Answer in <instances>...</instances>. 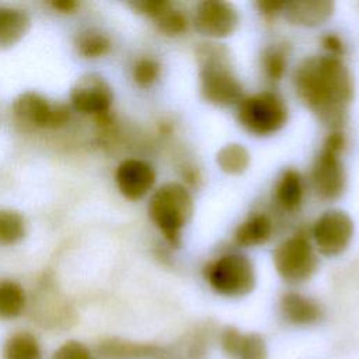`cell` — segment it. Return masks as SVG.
Instances as JSON below:
<instances>
[{
  "mask_svg": "<svg viewBox=\"0 0 359 359\" xmlns=\"http://www.w3.org/2000/svg\"><path fill=\"white\" fill-rule=\"evenodd\" d=\"M293 87L299 100L324 126L341 130L353 98V80L339 57H306L293 72Z\"/></svg>",
  "mask_w": 359,
  "mask_h": 359,
  "instance_id": "obj_1",
  "label": "cell"
},
{
  "mask_svg": "<svg viewBox=\"0 0 359 359\" xmlns=\"http://www.w3.org/2000/svg\"><path fill=\"white\" fill-rule=\"evenodd\" d=\"M196 57L203 100L217 107L238 104L243 98V86L233 70L229 49L213 42L201 43L196 49Z\"/></svg>",
  "mask_w": 359,
  "mask_h": 359,
  "instance_id": "obj_2",
  "label": "cell"
},
{
  "mask_svg": "<svg viewBox=\"0 0 359 359\" xmlns=\"http://www.w3.org/2000/svg\"><path fill=\"white\" fill-rule=\"evenodd\" d=\"M194 212V199L185 185L167 182L151 195L149 215L171 247L181 243L182 229Z\"/></svg>",
  "mask_w": 359,
  "mask_h": 359,
  "instance_id": "obj_3",
  "label": "cell"
},
{
  "mask_svg": "<svg viewBox=\"0 0 359 359\" xmlns=\"http://www.w3.org/2000/svg\"><path fill=\"white\" fill-rule=\"evenodd\" d=\"M287 116L285 100L271 90L243 97L237 104L238 123L254 136H271L279 132L286 125Z\"/></svg>",
  "mask_w": 359,
  "mask_h": 359,
  "instance_id": "obj_4",
  "label": "cell"
},
{
  "mask_svg": "<svg viewBox=\"0 0 359 359\" xmlns=\"http://www.w3.org/2000/svg\"><path fill=\"white\" fill-rule=\"evenodd\" d=\"M345 144V135L341 130H332L313 163L311 185L317 196L324 201H334L345 191L346 174L339 157Z\"/></svg>",
  "mask_w": 359,
  "mask_h": 359,
  "instance_id": "obj_5",
  "label": "cell"
},
{
  "mask_svg": "<svg viewBox=\"0 0 359 359\" xmlns=\"http://www.w3.org/2000/svg\"><path fill=\"white\" fill-rule=\"evenodd\" d=\"M203 275L209 286L226 297H241L255 287V268L251 259L240 252H227L210 261Z\"/></svg>",
  "mask_w": 359,
  "mask_h": 359,
  "instance_id": "obj_6",
  "label": "cell"
},
{
  "mask_svg": "<svg viewBox=\"0 0 359 359\" xmlns=\"http://www.w3.org/2000/svg\"><path fill=\"white\" fill-rule=\"evenodd\" d=\"M273 266L279 276L292 285L309 280L318 266L317 254L303 233L293 234L280 241L273 252Z\"/></svg>",
  "mask_w": 359,
  "mask_h": 359,
  "instance_id": "obj_7",
  "label": "cell"
},
{
  "mask_svg": "<svg viewBox=\"0 0 359 359\" xmlns=\"http://www.w3.org/2000/svg\"><path fill=\"white\" fill-rule=\"evenodd\" d=\"M14 118L31 128H60L70 116L66 104H52L46 97L36 91L20 94L11 107Z\"/></svg>",
  "mask_w": 359,
  "mask_h": 359,
  "instance_id": "obj_8",
  "label": "cell"
},
{
  "mask_svg": "<svg viewBox=\"0 0 359 359\" xmlns=\"http://www.w3.org/2000/svg\"><path fill=\"white\" fill-rule=\"evenodd\" d=\"M311 236L317 250L327 257L339 255L349 245L353 236V222L341 209H330L317 217Z\"/></svg>",
  "mask_w": 359,
  "mask_h": 359,
  "instance_id": "obj_9",
  "label": "cell"
},
{
  "mask_svg": "<svg viewBox=\"0 0 359 359\" xmlns=\"http://www.w3.org/2000/svg\"><path fill=\"white\" fill-rule=\"evenodd\" d=\"M192 22L201 35L210 39H220L236 31L238 13L229 1L205 0L195 7Z\"/></svg>",
  "mask_w": 359,
  "mask_h": 359,
  "instance_id": "obj_10",
  "label": "cell"
},
{
  "mask_svg": "<svg viewBox=\"0 0 359 359\" xmlns=\"http://www.w3.org/2000/svg\"><path fill=\"white\" fill-rule=\"evenodd\" d=\"M72 105L81 114L104 115L109 111L114 93L108 81L97 73H86L80 76L70 93Z\"/></svg>",
  "mask_w": 359,
  "mask_h": 359,
  "instance_id": "obj_11",
  "label": "cell"
},
{
  "mask_svg": "<svg viewBox=\"0 0 359 359\" xmlns=\"http://www.w3.org/2000/svg\"><path fill=\"white\" fill-rule=\"evenodd\" d=\"M115 181L119 192L130 199H142L156 182L154 168L139 158L123 160L115 171Z\"/></svg>",
  "mask_w": 359,
  "mask_h": 359,
  "instance_id": "obj_12",
  "label": "cell"
},
{
  "mask_svg": "<svg viewBox=\"0 0 359 359\" xmlns=\"http://www.w3.org/2000/svg\"><path fill=\"white\" fill-rule=\"evenodd\" d=\"M219 342L229 359H266L268 356L266 344L257 332H241L236 327H224Z\"/></svg>",
  "mask_w": 359,
  "mask_h": 359,
  "instance_id": "obj_13",
  "label": "cell"
},
{
  "mask_svg": "<svg viewBox=\"0 0 359 359\" xmlns=\"http://www.w3.org/2000/svg\"><path fill=\"white\" fill-rule=\"evenodd\" d=\"M98 353L104 359H167L171 356V349L154 344H139L111 338L102 341Z\"/></svg>",
  "mask_w": 359,
  "mask_h": 359,
  "instance_id": "obj_14",
  "label": "cell"
},
{
  "mask_svg": "<svg viewBox=\"0 0 359 359\" xmlns=\"http://www.w3.org/2000/svg\"><path fill=\"white\" fill-rule=\"evenodd\" d=\"M330 0H294L285 3L282 14L286 21L297 27H318L334 14Z\"/></svg>",
  "mask_w": 359,
  "mask_h": 359,
  "instance_id": "obj_15",
  "label": "cell"
},
{
  "mask_svg": "<svg viewBox=\"0 0 359 359\" xmlns=\"http://www.w3.org/2000/svg\"><path fill=\"white\" fill-rule=\"evenodd\" d=\"M280 313L293 325H311L323 317L320 303L297 292H287L280 297Z\"/></svg>",
  "mask_w": 359,
  "mask_h": 359,
  "instance_id": "obj_16",
  "label": "cell"
},
{
  "mask_svg": "<svg viewBox=\"0 0 359 359\" xmlns=\"http://www.w3.org/2000/svg\"><path fill=\"white\" fill-rule=\"evenodd\" d=\"M304 185L302 175L294 168L285 170L273 188V202L283 212H296L303 202Z\"/></svg>",
  "mask_w": 359,
  "mask_h": 359,
  "instance_id": "obj_17",
  "label": "cell"
},
{
  "mask_svg": "<svg viewBox=\"0 0 359 359\" xmlns=\"http://www.w3.org/2000/svg\"><path fill=\"white\" fill-rule=\"evenodd\" d=\"M273 233V223L265 213H254L248 216L236 229L234 240L241 247H257L265 244Z\"/></svg>",
  "mask_w": 359,
  "mask_h": 359,
  "instance_id": "obj_18",
  "label": "cell"
},
{
  "mask_svg": "<svg viewBox=\"0 0 359 359\" xmlns=\"http://www.w3.org/2000/svg\"><path fill=\"white\" fill-rule=\"evenodd\" d=\"M29 27L31 18L27 11L15 7H0V48L15 45Z\"/></svg>",
  "mask_w": 359,
  "mask_h": 359,
  "instance_id": "obj_19",
  "label": "cell"
},
{
  "mask_svg": "<svg viewBox=\"0 0 359 359\" xmlns=\"http://www.w3.org/2000/svg\"><path fill=\"white\" fill-rule=\"evenodd\" d=\"M3 359H43L39 339L29 331H15L7 337L1 349Z\"/></svg>",
  "mask_w": 359,
  "mask_h": 359,
  "instance_id": "obj_20",
  "label": "cell"
},
{
  "mask_svg": "<svg viewBox=\"0 0 359 359\" xmlns=\"http://www.w3.org/2000/svg\"><path fill=\"white\" fill-rule=\"evenodd\" d=\"M27 306L24 287L10 279L0 280V320H13L22 314Z\"/></svg>",
  "mask_w": 359,
  "mask_h": 359,
  "instance_id": "obj_21",
  "label": "cell"
},
{
  "mask_svg": "<svg viewBox=\"0 0 359 359\" xmlns=\"http://www.w3.org/2000/svg\"><path fill=\"white\" fill-rule=\"evenodd\" d=\"M289 60L287 46L276 42L268 45L261 55V70L264 77L271 83H278L286 73Z\"/></svg>",
  "mask_w": 359,
  "mask_h": 359,
  "instance_id": "obj_22",
  "label": "cell"
},
{
  "mask_svg": "<svg viewBox=\"0 0 359 359\" xmlns=\"http://www.w3.org/2000/svg\"><path fill=\"white\" fill-rule=\"evenodd\" d=\"M216 163L223 172L237 175L248 168L250 153L243 144L230 143L219 150L216 156Z\"/></svg>",
  "mask_w": 359,
  "mask_h": 359,
  "instance_id": "obj_23",
  "label": "cell"
},
{
  "mask_svg": "<svg viewBox=\"0 0 359 359\" xmlns=\"http://www.w3.org/2000/svg\"><path fill=\"white\" fill-rule=\"evenodd\" d=\"M25 234L27 222L24 216L17 210L0 209V247L17 244Z\"/></svg>",
  "mask_w": 359,
  "mask_h": 359,
  "instance_id": "obj_24",
  "label": "cell"
},
{
  "mask_svg": "<svg viewBox=\"0 0 359 359\" xmlns=\"http://www.w3.org/2000/svg\"><path fill=\"white\" fill-rule=\"evenodd\" d=\"M76 46L81 56L87 59H95L107 55L111 49L109 38L95 29H87L77 35Z\"/></svg>",
  "mask_w": 359,
  "mask_h": 359,
  "instance_id": "obj_25",
  "label": "cell"
},
{
  "mask_svg": "<svg viewBox=\"0 0 359 359\" xmlns=\"http://www.w3.org/2000/svg\"><path fill=\"white\" fill-rule=\"evenodd\" d=\"M161 73V65L149 56L139 57L132 69V77L139 87H150L153 86Z\"/></svg>",
  "mask_w": 359,
  "mask_h": 359,
  "instance_id": "obj_26",
  "label": "cell"
},
{
  "mask_svg": "<svg viewBox=\"0 0 359 359\" xmlns=\"http://www.w3.org/2000/svg\"><path fill=\"white\" fill-rule=\"evenodd\" d=\"M156 24L163 34L170 36H177L187 31L189 21L187 14L172 4L163 15H160L156 20Z\"/></svg>",
  "mask_w": 359,
  "mask_h": 359,
  "instance_id": "obj_27",
  "label": "cell"
},
{
  "mask_svg": "<svg viewBox=\"0 0 359 359\" xmlns=\"http://www.w3.org/2000/svg\"><path fill=\"white\" fill-rule=\"evenodd\" d=\"M50 359H94L90 348L80 341L70 339L62 344Z\"/></svg>",
  "mask_w": 359,
  "mask_h": 359,
  "instance_id": "obj_28",
  "label": "cell"
},
{
  "mask_svg": "<svg viewBox=\"0 0 359 359\" xmlns=\"http://www.w3.org/2000/svg\"><path fill=\"white\" fill-rule=\"evenodd\" d=\"M130 6L140 14L147 15L153 20H157L160 15H163L171 6L172 3L168 0H140L130 3Z\"/></svg>",
  "mask_w": 359,
  "mask_h": 359,
  "instance_id": "obj_29",
  "label": "cell"
},
{
  "mask_svg": "<svg viewBox=\"0 0 359 359\" xmlns=\"http://www.w3.org/2000/svg\"><path fill=\"white\" fill-rule=\"evenodd\" d=\"M321 45L327 55L332 57H339L345 52L344 41L337 34H325L321 38Z\"/></svg>",
  "mask_w": 359,
  "mask_h": 359,
  "instance_id": "obj_30",
  "label": "cell"
},
{
  "mask_svg": "<svg viewBox=\"0 0 359 359\" xmlns=\"http://www.w3.org/2000/svg\"><path fill=\"white\" fill-rule=\"evenodd\" d=\"M285 3L286 1H259L257 7L265 18H273L283 11Z\"/></svg>",
  "mask_w": 359,
  "mask_h": 359,
  "instance_id": "obj_31",
  "label": "cell"
},
{
  "mask_svg": "<svg viewBox=\"0 0 359 359\" xmlns=\"http://www.w3.org/2000/svg\"><path fill=\"white\" fill-rule=\"evenodd\" d=\"M53 8H57L62 13H70L77 7L76 1H70V0H62V1H53L52 3Z\"/></svg>",
  "mask_w": 359,
  "mask_h": 359,
  "instance_id": "obj_32",
  "label": "cell"
}]
</instances>
